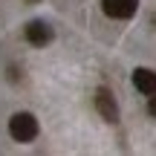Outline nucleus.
<instances>
[{"mask_svg": "<svg viewBox=\"0 0 156 156\" xmlns=\"http://www.w3.org/2000/svg\"><path fill=\"white\" fill-rule=\"evenodd\" d=\"M101 9H104V15L113 17V20H127V17L136 15L139 0H101Z\"/></svg>", "mask_w": 156, "mask_h": 156, "instance_id": "obj_3", "label": "nucleus"}, {"mask_svg": "<svg viewBox=\"0 0 156 156\" xmlns=\"http://www.w3.org/2000/svg\"><path fill=\"white\" fill-rule=\"evenodd\" d=\"M23 3H41V0H23Z\"/></svg>", "mask_w": 156, "mask_h": 156, "instance_id": "obj_8", "label": "nucleus"}, {"mask_svg": "<svg viewBox=\"0 0 156 156\" xmlns=\"http://www.w3.org/2000/svg\"><path fill=\"white\" fill-rule=\"evenodd\" d=\"M23 38L32 46H46V44H52L55 32H52V26L46 20H29L26 26H23Z\"/></svg>", "mask_w": 156, "mask_h": 156, "instance_id": "obj_2", "label": "nucleus"}, {"mask_svg": "<svg viewBox=\"0 0 156 156\" xmlns=\"http://www.w3.org/2000/svg\"><path fill=\"white\" fill-rule=\"evenodd\" d=\"M147 113H151V116L156 119V93L151 95V101H147Z\"/></svg>", "mask_w": 156, "mask_h": 156, "instance_id": "obj_7", "label": "nucleus"}, {"mask_svg": "<svg viewBox=\"0 0 156 156\" xmlns=\"http://www.w3.org/2000/svg\"><path fill=\"white\" fill-rule=\"evenodd\" d=\"M95 110L101 113L104 122H119V104H116V98H113V93L107 87L95 90Z\"/></svg>", "mask_w": 156, "mask_h": 156, "instance_id": "obj_4", "label": "nucleus"}, {"mask_svg": "<svg viewBox=\"0 0 156 156\" xmlns=\"http://www.w3.org/2000/svg\"><path fill=\"white\" fill-rule=\"evenodd\" d=\"M38 133H41V124H38V119H35L32 113L20 110V113H15V116L9 119V136L15 142H20V145L35 142V139H38Z\"/></svg>", "mask_w": 156, "mask_h": 156, "instance_id": "obj_1", "label": "nucleus"}, {"mask_svg": "<svg viewBox=\"0 0 156 156\" xmlns=\"http://www.w3.org/2000/svg\"><path fill=\"white\" fill-rule=\"evenodd\" d=\"M133 87L139 90L142 95H151L156 93V73L153 69H147V67H139V69H133Z\"/></svg>", "mask_w": 156, "mask_h": 156, "instance_id": "obj_5", "label": "nucleus"}, {"mask_svg": "<svg viewBox=\"0 0 156 156\" xmlns=\"http://www.w3.org/2000/svg\"><path fill=\"white\" fill-rule=\"evenodd\" d=\"M6 78H9V81H17V78H23V69H17L15 64H9V75Z\"/></svg>", "mask_w": 156, "mask_h": 156, "instance_id": "obj_6", "label": "nucleus"}]
</instances>
